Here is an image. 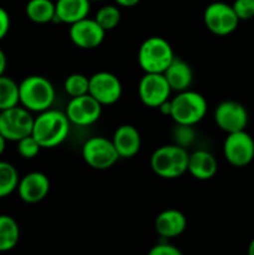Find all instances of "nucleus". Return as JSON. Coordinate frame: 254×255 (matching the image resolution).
Wrapping results in <instances>:
<instances>
[{
  "mask_svg": "<svg viewBox=\"0 0 254 255\" xmlns=\"http://www.w3.org/2000/svg\"><path fill=\"white\" fill-rule=\"evenodd\" d=\"M71 122L66 114L57 110H46L34 119L31 134L41 148H55L60 146L70 133Z\"/></svg>",
  "mask_w": 254,
  "mask_h": 255,
  "instance_id": "f257e3e1",
  "label": "nucleus"
},
{
  "mask_svg": "<svg viewBox=\"0 0 254 255\" xmlns=\"http://www.w3.org/2000/svg\"><path fill=\"white\" fill-rule=\"evenodd\" d=\"M55 101L54 85L41 75H30L19 84V104L30 112H42Z\"/></svg>",
  "mask_w": 254,
  "mask_h": 255,
  "instance_id": "f03ea898",
  "label": "nucleus"
},
{
  "mask_svg": "<svg viewBox=\"0 0 254 255\" xmlns=\"http://www.w3.org/2000/svg\"><path fill=\"white\" fill-rule=\"evenodd\" d=\"M189 153L186 147L167 144L157 148L151 156V168L161 178L174 179L183 176L188 168Z\"/></svg>",
  "mask_w": 254,
  "mask_h": 255,
  "instance_id": "7ed1b4c3",
  "label": "nucleus"
},
{
  "mask_svg": "<svg viewBox=\"0 0 254 255\" xmlns=\"http://www.w3.org/2000/svg\"><path fill=\"white\" fill-rule=\"evenodd\" d=\"M173 59L171 44L161 36H151L144 40L137 54L138 65L148 74H163Z\"/></svg>",
  "mask_w": 254,
  "mask_h": 255,
  "instance_id": "20e7f679",
  "label": "nucleus"
},
{
  "mask_svg": "<svg viewBox=\"0 0 254 255\" xmlns=\"http://www.w3.org/2000/svg\"><path fill=\"white\" fill-rule=\"evenodd\" d=\"M208 104L204 96L199 92L184 90L177 94L176 97L171 100V114L177 125H187L193 126L198 124L206 116Z\"/></svg>",
  "mask_w": 254,
  "mask_h": 255,
  "instance_id": "39448f33",
  "label": "nucleus"
},
{
  "mask_svg": "<svg viewBox=\"0 0 254 255\" xmlns=\"http://www.w3.org/2000/svg\"><path fill=\"white\" fill-rule=\"evenodd\" d=\"M34 117L24 106H14L0 111V133L6 141L17 142L32 132Z\"/></svg>",
  "mask_w": 254,
  "mask_h": 255,
  "instance_id": "423d86ee",
  "label": "nucleus"
},
{
  "mask_svg": "<svg viewBox=\"0 0 254 255\" xmlns=\"http://www.w3.org/2000/svg\"><path fill=\"white\" fill-rule=\"evenodd\" d=\"M82 158L94 169H109L119 161L120 156L112 139L102 136L91 137L82 146Z\"/></svg>",
  "mask_w": 254,
  "mask_h": 255,
  "instance_id": "0eeeda50",
  "label": "nucleus"
},
{
  "mask_svg": "<svg viewBox=\"0 0 254 255\" xmlns=\"http://www.w3.org/2000/svg\"><path fill=\"white\" fill-rule=\"evenodd\" d=\"M204 24L212 34L227 36L236 31L241 20L234 12L232 5L223 1H214L206 7L203 14Z\"/></svg>",
  "mask_w": 254,
  "mask_h": 255,
  "instance_id": "6e6552de",
  "label": "nucleus"
},
{
  "mask_svg": "<svg viewBox=\"0 0 254 255\" xmlns=\"http://www.w3.org/2000/svg\"><path fill=\"white\" fill-rule=\"evenodd\" d=\"M223 153L233 167H246L254 159V139L246 129L227 133Z\"/></svg>",
  "mask_w": 254,
  "mask_h": 255,
  "instance_id": "1a4fd4ad",
  "label": "nucleus"
},
{
  "mask_svg": "<svg viewBox=\"0 0 254 255\" xmlns=\"http://www.w3.org/2000/svg\"><path fill=\"white\" fill-rule=\"evenodd\" d=\"M172 90L163 74L144 72L139 80L138 96L142 104L149 109H158L162 104L169 100Z\"/></svg>",
  "mask_w": 254,
  "mask_h": 255,
  "instance_id": "9d476101",
  "label": "nucleus"
},
{
  "mask_svg": "<svg viewBox=\"0 0 254 255\" xmlns=\"http://www.w3.org/2000/svg\"><path fill=\"white\" fill-rule=\"evenodd\" d=\"M65 114L69 121L76 126H91L101 117L102 105L90 94L71 97Z\"/></svg>",
  "mask_w": 254,
  "mask_h": 255,
  "instance_id": "9b49d317",
  "label": "nucleus"
},
{
  "mask_svg": "<svg viewBox=\"0 0 254 255\" xmlns=\"http://www.w3.org/2000/svg\"><path fill=\"white\" fill-rule=\"evenodd\" d=\"M89 94L102 106L114 105L121 99L122 85L116 75L107 71H100L90 77Z\"/></svg>",
  "mask_w": 254,
  "mask_h": 255,
  "instance_id": "f8f14e48",
  "label": "nucleus"
},
{
  "mask_svg": "<svg viewBox=\"0 0 254 255\" xmlns=\"http://www.w3.org/2000/svg\"><path fill=\"white\" fill-rule=\"evenodd\" d=\"M214 121L222 131L227 133L246 129L248 125V111L237 101H223L214 111Z\"/></svg>",
  "mask_w": 254,
  "mask_h": 255,
  "instance_id": "ddd939ff",
  "label": "nucleus"
},
{
  "mask_svg": "<svg viewBox=\"0 0 254 255\" xmlns=\"http://www.w3.org/2000/svg\"><path fill=\"white\" fill-rule=\"evenodd\" d=\"M105 31L95 19H84L70 25L69 35L75 46L84 50L96 49L105 39Z\"/></svg>",
  "mask_w": 254,
  "mask_h": 255,
  "instance_id": "4468645a",
  "label": "nucleus"
},
{
  "mask_svg": "<svg viewBox=\"0 0 254 255\" xmlns=\"http://www.w3.org/2000/svg\"><path fill=\"white\" fill-rule=\"evenodd\" d=\"M16 191L20 199L25 203H37L49 194L50 179L42 172H30L19 179Z\"/></svg>",
  "mask_w": 254,
  "mask_h": 255,
  "instance_id": "2eb2a0df",
  "label": "nucleus"
},
{
  "mask_svg": "<svg viewBox=\"0 0 254 255\" xmlns=\"http://www.w3.org/2000/svg\"><path fill=\"white\" fill-rule=\"evenodd\" d=\"M112 142L120 158H132L141 149V134L132 125H121L115 131Z\"/></svg>",
  "mask_w": 254,
  "mask_h": 255,
  "instance_id": "dca6fc26",
  "label": "nucleus"
},
{
  "mask_svg": "<svg viewBox=\"0 0 254 255\" xmlns=\"http://www.w3.org/2000/svg\"><path fill=\"white\" fill-rule=\"evenodd\" d=\"M187 228V218L177 209H166L157 216L154 229L162 238L171 239L181 236Z\"/></svg>",
  "mask_w": 254,
  "mask_h": 255,
  "instance_id": "f3484780",
  "label": "nucleus"
},
{
  "mask_svg": "<svg viewBox=\"0 0 254 255\" xmlns=\"http://www.w3.org/2000/svg\"><path fill=\"white\" fill-rule=\"evenodd\" d=\"M187 171L191 173L193 178L199 179V181H207L216 176L217 171H218V162L211 152L198 149L189 154Z\"/></svg>",
  "mask_w": 254,
  "mask_h": 255,
  "instance_id": "a211bd4d",
  "label": "nucleus"
},
{
  "mask_svg": "<svg viewBox=\"0 0 254 255\" xmlns=\"http://www.w3.org/2000/svg\"><path fill=\"white\" fill-rule=\"evenodd\" d=\"M90 7H91L90 0H57L55 2L54 21L71 25L84 17H87Z\"/></svg>",
  "mask_w": 254,
  "mask_h": 255,
  "instance_id": "6ab92c4d",
  "label": "nucleus"
},
{
  "mask_svg": "<svg viewBox=\"0 0 254 255\" xmlns=\"http://www.w3.org/2000/svg\"><path fill=\"white\" fill-rule=\"evenodd\" d=\"M172 91L181 92L188 90L193 81V72L191 66L182 59L174 56L169 66L163 72Z\"/></svg>",
  "mask_w": 254,
  "mask_h": 255,
  "instance_id": "aec40b11",
  "label": "nucleus"
},
{
  "mask_svg": "<svg viewBox=\"0 0 254 255\" xmlns=\"http://www.w3.org/2000/svg\"><path fill=\"white\" fill-rule=\"evenodd\" d=\"M19 239L20 228L17 222L7 214H0V253L14 249Z\"/></svg>",
  "mask_w": 254,
  "mask_h": 255,
  "instance_id": "412c9836",
  "label": "nucleus"
},
{
  "mask_svg": "<svg viewBox=\"0 0 254 255\" xmlns=\"http://www.w3.org/2000/svg\"><path fill=\"white\" fill-rule=\"evenodd\" d=\"M27 19L36 24H47L55 19V2L51 0H29L25 6Z\"/></svg>",
  "mask_w": 254,
  "mask_h": 255,
  "instance_id": "4be33fe9",
  "label": "nucleus"
},
{
  "mask_svg": "<svg viewBox=\"0 0 254 255\" xmlns=\"http://www.w3.org/2000/svg\"><path fill=\"white\" fill-rule=\"evenodd\" d=\"M19 179V173L11 163L0 161V199L16 191Z\"/></svg>",
  "mask_w": 254,
  "mask_h": 255,
  "instance_id": "5701e85b",
  "label": "nucleus"
},
{
  "mask_svg": "<svg viewBox=\"0 0 254 255\" xmlns=\"http://www.w3.org/2000/svg\"><path fill=\"white\" fill-rule=\"evenodd\" d=\"M19 105V84L10 77L0 76V111Z\"/></svg>",
  "mask_w": 254,
  "mask_h": 255,
  "instance_id": "b1692460",
  "label": "nucleus"
},
{
  "mask_svg": "<svg viewBox=\"0 0 254 255\" xmlns=\"http://www.w3.org/2000/svg\"><path fill=\"white\" fill-rule=\"evenodd\" d=\"M95 20L99 22V25L105 31H109V30L115 29L120 24L121 11L115 5H105V6L100 7L97 10L96 15H95Z\"/></svg>",
  "mask_w": 254,
  "mask_h": 255,
  "instance_id": "393cba45",
  "label": "nucleus"
},
{
  "mask_svg": "<svg viewBox=\"0 0 254 255\" xmlns=\"http://www.w3.org/2000/svg\"><path fill=\"white\" fill-rule=\"evenodd\" d=\"M89 85L90 77L82 74H71L65 80L64 89L70 97H77L89 94Z\"/></svg>",
  "mask_w": 254,
  "mask_h": 255,
  "instance_id": "a878e982",
  "label": "nucleus"
},
{
  "mask_svg": "<svg viewBox=\"0 0 254 255\" xmlns=\"http://www.w3.org/2000/svg\"><path fill=\"white\" fill-rule=\"evenodd\" d=\"M40 149H41V146H40L39 142L35 139L32 134H29V136L17 141V152H19V154L22 158H35L39 154Z\"/></svg>",
  "mask_w": 254,
  "mask_h": 255,
  "instance_id": "bb28decb",
  "label": "nucleus"
},
{
  "mask_svg": "<svg viewBox=\"0 0 254 255\" xmlns=\"http://www.w3.org/2000/svg\"><path fill=\"white\" fill-rule=\"evenodd\" d=\"M232 7L239 20H251L254 17V0H234Z\"/></svg>",
  "mask_w": 254,
  "mask_h": 255,
  "instance_id": "cd10ccee",
  "label": "nucleus"
},
{
  "mask_svg": "<svg viewBox=\"0 0 254 255\" xmlns=\"http://www.w3.org/2000/svg\"><path fill=\"white\" fill-rule=\"evenodd\" d=\"M194 138L193 129L192 126H187V125H177L174 128V139H176V144H179L182 147H187L192 143Z\"/></svg>",
  "mask_w": 254,
  "mask_h": 255,
  "instance_id": "c85d7f7f",
  "label": "nucleus"
},
{
  "mask_svg": "<svg viewBox=\"0 0 254 255\" xmlns=\"http://www.w3.org/2000/svg\"><path fill=\"white\" fill-rule=\"evenodd\" d=\"M149 255H182V252L169 243H158L152 247Z\"/></svg>",
  "mask_w": 254,
  "mask_h": 255,
  "instance_id": "c756f323",
  "label": "nucleus"
},
{
  "mask_svg": "<svg viewBox=\"0 0 254 255\" xmlns=\"http://www.w3.org/2000/svg\"><path fill=\"white\" fill-rule=\"evenodd\" d=\"M10 29V16L9 12L4 9L2 6H0V40L4 39L7 35Z\"/></svg>",
  "mask_w": 254,
  "mask_h": 255,
  "instance_id": "7c9ffc66",
  "label": "nucleus"
},
{
  "mask_svg": "<svg viewBox=\"0 0 254 255\" xmlns=\"http://www.w3.org/2000/svg\"><path fill=\"white\" fill-rule=\"evenodd\" d=\"M141 0H115L117 5L120 6H124V7H132V6H136Z\"/></svg>",
  "mask_w": 254,
  "mask_h": 255,
  "instance_id": "2f4dec72",
  "label": "nucleus"
},
{
  "mask_svg": "<svg viewBox=\"0 0 254 255\" xmlns=\"http://www.w3.org/2000/svg\"><path fill=\"white\" fill-rule=\"evenodd\" d=\"M6 65H7L6 56H5L4 51L0 49V76H1V75H4L5 70H6Z\"/></svg>",
  "mask_w": 254,
  "mask_h": 255,
  "instance_id": "473e14b6",
  "label": "nucleus"
},
{
  "mask_svg": "<svg viewBox=\"0 0 254 255\" xmlns=\"http://www.w3.org/2000/svg\"><path fill=\"white\" fill-rule=\"evenodd\" d=\"M5 147H6V138H5V137L0 133V156L4 153Z\"/></svg>",
  "mask_w": 254,
  "mask_h": 255,
  "instance_id": "72a5a7b5",
  "label": "nucleus"
},
{
  "mask_svg": "<svg viewBox=\"0 0 254 255\" xmlns=\"http://www.w3.org/2000/svg\"><path fill=\"white\" fill-rule=\"evenodd\" d=\"M248 253L251 255H254V238L252 239V242L249 243V247H248Z\"/></svg>",
  "mask_w": 254,
  "mask_h": 255,
  "instance_id": "f704fd0d",
  "label": "nucleus"
},
{
  "mask_svg": "<svg viewBox=\"0 0 254 255\" xmlns=\"http://www.w3.org/2000/svg\"><path fill=\"white\" fill-rule=\"evenodd\" d=\"M90 1H102V0H90Z\"/></svg>",
  "mask_w": 254,
  "mask_h": 255,
  "instance_id": "c9c22d12",
  "label": "nucleus"
}]
</instances>
